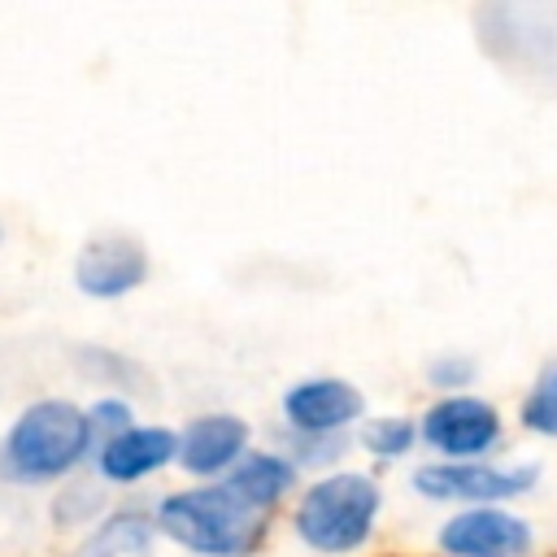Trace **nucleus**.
<instances>
[{
	"label": "nucleus",
	"mask_w": 557,
	"mask_h": 557,
	"mask_svg": "<svg viewBox=\"0 0 557 557\" xmlns=\"http://www.w3.org/2000/svg\"><path fill=\"white\" fill-rule=\"evenodd\" d=\"M87 457H96L87 409L65 396H39L0 435V483L48 487L70 479Z\"/></svg>",
	"instance_id": "f257e3e1"
},
{
	"label": "nucleus",
	"mask_w": 557,
	"mask_h": 557,
	"mask_svg": "<svg viewBox=\"0 0 557 557\" xmlns=\"http://www.w3.org/2000/svg\"><path fill=\"white\" fill-rule=\"evenodd\" d=\"M479 52L518 87L557 100V4L553 0H483L470 9Z\"/></svg>",
	"instance_id": "f03ea898"
},
{
	"label": "nucleus",
	"mask_w": 557,
	"mask_h": 557,
	"mask_svg": "<svg viewBox=\"0 0 557 557\" xmlns=\"http://www.w3.org/2000/svg\"><path fill=\"white\" fill-rule=\"evenodd\" d=\"M157 535L191 557H257L270 535V513L244 505L222 483L178 487L152 509Z\"/></svg>",
	"instance_id": "7ed1b4c3"
},
{
	"label": "nucleus",
	"mask_w": 557,
	"mask_h": 557,
	"mask_svg": "<svg viewBox=\"0 0 557 557\" xmlns=\"http://www.w3.org/2000/svg\"><path fill=\"white\" fill-rule=\"evenodd\" d=\"M383 513V487L366 470H335L313 479L296 509H292V531L309 553L322 557H352L370 544L374 527Z\"/></svg>",
	"instance_id": "20e7f679"
},
{
	"label": "nucleus",
	"mask_w": 557,
	"mask_h": 557,
	"mask_svg": "<svg viewBox=\"0 0 557 557\" xmlns=\"http://www.w3.org/2000/svg\"><path fill=\"white\" fill-rule=\"evenodd\" d=\"M540 483V466H496V461H422L409 474L413 496L435 505H505Z\"/></svg>",
	"instance_id": "39448f33"
},
{
	"label": "nucleus",
	"mask_w": 557,
	"mask_h": 557,
	"mask_svg": "<svg viewBox=\"0 0 557 557\" xmlns=\"http://www.w3.org/2000/svg\"><path fill=\"white\" fill-rule=\"evenodd\" d=\"M500 435H505L500 409L474 392L440 396L418 418V440L435 453V461H487Z\"/></svg>",
	"instance_id": "423d86ee"
},
{
	"label": "nucleus",
	"mask_w": 557,
	"mask_h": 557,
	"mask_svg": "<svg viewBox=\"0 0 557 557\" xmlns=\"http://www.w3.org/2000/svg\"><path fill=\"white\" fill-rule=\"evenodd\" d=\"M278 413L296 440H344V431L366 413V396L339 374H305L283 387Z\"/></svg>",
	"instance_id": "0eeeda50"
},
{
	"label": "nucleus",
	"mask_w": 557,
	"mask_h": 557,
	"mask_svg": "<svg viewBox=\"0 0 557 557\" xmlns=\"http://www.w3.org/2000/svg\"><path fill=\"white\" fill-rule=\"evenodd\" d=\"M152 274V257L144 248V239L109 231V235H91L83 239V248L74 252V292L87 300H122L131 292H139Z\"/></svg>",
	"instance_id": "6e6552de"
},
{
	"label": "nucleus",
	"mask_w": 557,
	"mask_h": 557,
	"mask_svg": "<svg viewBox=\"0 0 557 557\" xmlns=\"http://www.w3.org/2000/svg\"><path fill=\"white\" fill-rule=\"evenodd\" d=\"M435 544L444 557H531L535 531L522 513L505 505H479L444 518Z\"/></svg>",
	"instance_id": "1a4fd4ad"
},
{
	"label": "nucleus",
	"mask_w": 557,
	"mask_h": 557,
	"mask_svg": "<svg viewBox=\"0 0 557 557\" xmlns=\"http://www.w3.org/2000/svg\"><path fill=\"white\" fill-rule=\"evenodd\" d=\"M178 457V431L165 422H131L126 431H117L113 440L96 444V474L113 487H131L144 483L152 474H161L170 461Z\"/></svg>",
	"instance_id": "9d476101"
},
{
	"label": "nucleus",
	"mask_w": 557,
	"mask_h": 557,
	"mask_svg": "<svg viewBox=\"0 0 557 557\" xmlns=\"http://www.w3.org/2000/svg\"><path fill=\"white\" fill-rule=\"evenodd\" d=\"M248 440H252V426L239 413H226V409L196 413L178 431V457L174 461L196 479H218L248 453Z\"/></svg>",
	"instance_id": "9b49d317"
},
{
	"label": "nucleus",
	"mask_w": 557,
	"mask_h": 557,
	"mask_svg": "<svg viewBox=\"0 0 557 557\" xmlns=\"http://www.w3.org/2000/svg\"><path fill=\"white\" fill-rule=\"evenodd\" d=\"M296 479H300V470H296V461H292L287 453H265V448H261V453H244V457L226 470L222 487L235 492L244 505L270 513L274 505H283V500L296 492Z\"/></svg>",
	"instance_id": "f8f14e48"
},
{
	"label": "nucleus",
	"mask_w": 557,
	"mask_h": 557,
	"mask_svg": "<svg viewBox=\"0 0 557 557\" xmlns=\"http://www.w3.org/2000/svg\"><path fill=\"white\" fill-rule=\"evenodd\" d=\"M157 540L152 509L144 505H117L96 518V527L78 540L74 557H144Z\"/></svg>",
	"instance_id": "ddd939ff"
},
{
	"label": "nucleus",
	"mask_w": 557,
	"mask_h": 557,
	"mask_svg": "<svg viewBox=\"0 0 557 557\" xmlns=\"http://www.w3.org/2000/svg\"><path fill=\"white\" fill-rule=\"evenodd\" d=\"M518 422L540 440H557V357H548L535 370L531 387L518 400Z\"/></svg>",
	"instance_id": "4468645a"
},
{
	"label": "nucleus",
	"mask_w": 557,
	"mask_h": 557,
	"mask_svg": "<svg viewBox=\"0 0 557 557\" xmlns=\"http://www.w3.org/2000/svg\"><path fill=\"white\" fill-rule=\"evenodd\" d=\"M361 448L374 457V461H400L413 453L418 444V422L405 418V413H383V418H370L361 426Z\"/></svg>",
	"instance_id": "2eb2a0df"
},
{
	"label": "nucleus",
	"mask_w": 557,
	"mask_h": 557,
	"mask_svg": "<svg viewBox=\"0 0 557 557\" xmlns=\"http://www.w3.org/2000/svg\"><path fill=\"white\" fill-rule=\"evenodd\" d=\"M474 374H479V361H474L470 352H435V357L426 361V383L440 387L444 396L466 392V387L474 383Z\"/></svg>",
	"instance_id": "dca6fc26"
},
{
	"label": "nucleus",
	"mask_w": 557,
	"mask_h": 557,
	"mask_svg": "<svg viewBox=\"0 0 557 557\" xmlns=\"http://www.w3.org/2000/svg\"><path fill=\"white\" fill-rule=\"evenodd\" d=\"M131 418H135V409H131V400H126L122 392H109V396H100V400L87 405V422H91L96 444H104V440H113L117 431H126Z\"/></svg>",
	"instance_id": "f3484780"
},
{
	"label": "nucleus",
	"mask_w": 557,
	"mask_h": 557,
	"mask_svg": "<svg viewBox=\"0 0 557 557\" xmlns=\"http://www.w3.org/2000/svg\"><path fill=\"white\" fill-rule=\"evenodd\" d=\"M78 361H83V370H87V374H100L104 383H117V387H122V374L144 379V370H139L131 357L113 352V348H96V344H87V348H78Z\"/></svg>",
	"instance_id": "a211bd4d"
},
{
	"label": "nucleus",
	"mask_w": 557,
	"mask_h": 557,
	"mask_svg": "<svg viewBox=\"0 0 557 557\" xmlns=\"http://www.w3.org/2000/svg\"><path fill=\"white\" fill-rule=\"evenodd\" d=\"M100 509V492L87 496V487H61V496L52 500V518L61 527H74V522H91V513Z\"/></svg>",
	"instance_id": "6ab92c4d"
},
{
	"label": "nucleus",
	"mask_w": 557,
	"mask_h": 557,
	"mask_svg": "<svg viewBox=\"0 0 557 557\" xmlns=\"http://www.w3.org/2000/svg\"><path fill=\"white\" fill-rule=\"evenodd\" d=\"M0 244H4V222H0Z\"/></svg>",
	"instance_id": "aec40b11"
}]
</instances>
